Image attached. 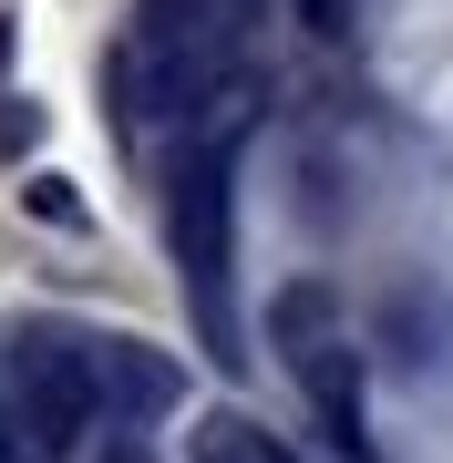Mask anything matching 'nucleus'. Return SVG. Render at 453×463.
<instances>
[{
	"label": "nucleus",
	"mask_w": 453,
	"mask_h": 463,
	"mask_svg": "<svg viewBox=\"0 0 453 463\" xmlns=\"http://www.w3.org/2000/svg\"><path fill=\"white\" fill-rule=\"evenodd\" d=\"M11 392H21V432H32L42 453H62L72 432L103 412V361H93L83 340H62V330H21Z\"/></svg>",
	"instance_id": "1"
},
{
	"label": "nucleus",
	"mask_w": 453,
	"mask_h": 463,
	"mask_svg": "<svg viewBox=\"0 0 453 463\" xmlns=\"http://www.w3.org/2000/svg\"><path fill=\"white\" fill-rule=\"evenodd\" d=\"M196 463H288L269 432H248V422H206V443H196Z\"/></svg>",
	"instance_id": "2"
},
{
	"label": "nucleus",
	"mask_w": 453,
	"mask_h": 463,
	"mask_svg": "<svg viewBox=\"0 0 453 463\" xmlns=\"http://www.w3.org/2000/svg\"><path fill=\"white\" fill-rule=\"evenodd\" d=\"M32 206L52 216V227H72V216H83V206H72V196H62V175H32Z\"/></svg>",
	"instance_id": "3"
},
{
	"label": "nucleus",
	"mask_w": 453,
	"mask_h": 463,
	"mask_svg": "<svg viewBox=\"0 0 453 463\" xmlns=\"http://www.w3.org/2000/svg\"><path fill=\"white\" fill-rule=\"evenodd\" d=\"M309 11V32H351V0H299Z\"/></svg>",
	"instance_id": "4"
}]
</instances>
